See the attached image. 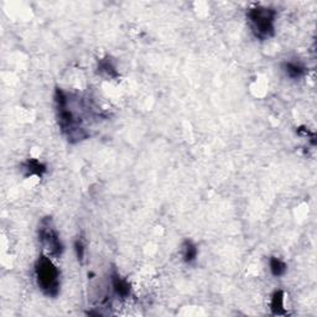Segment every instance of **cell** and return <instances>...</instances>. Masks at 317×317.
Returning a JSON list of instances; mask_svg holds the SVG:
<instances>
[{"instance_id": "6da1fadb", "label": "cell", "mask_w": 317, "mask_h": 317, "mask_svg": "<svg viewBox=\"0 0 317 317\" xmlns=\"http://www.w3.org/2000/svg\"><path fill=\"white\" fill-rule=\"evenodd\" d=\"M55 103L56 110H57L58 125L62 133L67 137V139L71 143L85 140L88 137V133L81 125L82 120L71 109V107L69 105V96L61 88H57L55 91Z\"/></svg>"}, {"instance_id": "7a4b0ae2", "label": "cell", "mask_w": 317, "mask_h": 317, "mask_svg": "<svg viewBox=\"0 0 317 317\" xmlns=\"http://www.w3.org/2000/svg\"><path fill=\"white\" fill-rule=\"evenodd\" d=\"M39 288L45 295L56 297L59 292V272L48 256H40L35 267Z\"/></svg>"}, {"instance_id": "3957f363", "label": "cell", "mask_w": 317, "mask_h": 317, "mask_svg": "<svg viewBox=\"0 0 317 317\" xmlns=\"http://www.w3.org/2000/svg\"><path fill=\"white\" fill-rule=\"evenodd\" d=\"M275 16V10L272 8L257 7L249 10L248 18L250 21L251 30L258 39L267 40L274 35Z\"/></svg>"}, {"instance_id": "277c9868", "label": "cell", "mask_w": 317, "mask_h": 317, "mask_svg": "<svg viewBox=\"0 0 317 317\" xmlns=\"http://www.w3.org/2000/svg\"><path fill=\"white\" fill-rule=\"evenodd\" d=\"M39 240L41 243L43 250L46 251L48 257L52 258H59L64 251L61 239L57 231L55 228V224L51 217H45L41 219L39 226Z\"/></svg>"}, {"instance_id": "5b68a950", "label": "cell", "mask_w": 317, "mask_h": 317, "mask_svg": "<svg viewBox=\"0 0 317 317\" xmlns=\"http://www.w3.org/2000/svg\"><path fill=\"white\" fill-rule=\"evenodd\" d=\"M110 280H112L113 290H114L115 294L119 297H121V299H126L130 295V285L128 284V281L121 279L118 273L115 272L110 276Z\"/></svg>"}, {"instance_id": "8992f818", "label": "cell", "mask_w": 317, "mask_h": 317, "mask_svg": "<svg viewBox=\"0 0 317 317\" xmlns=\"http://www.w3.org/2000/svg\"><path fill=\"white\" fill-rule=\"evenodd\" d=\"M23 170L25 171L26 176H39L41 177L46 172V165L40 162L36 159H29L25 164L23 165Z\"/></svg>"}, {"instance_id": "52a82bcc", "label": "cell", "mask_w": 317, "mask_h": 317, "mask_svg": "<svg viewBox=\"0 0 317 317\" xmlns=\"http://www.w3.org/2000/svg\"><path fill=\"white\" fill-rule=\"evenodd\" d=\"M283 70L286 73V76L292 80H299V78L303 77V75L306 73V69L299 62H284L283 64Z\"/></svg>"}, {"instance_id": "ba28073f", "label": "cell", "mask_w": 317, "mask_h": 317, "mask_svg": "<svg viewBox=\"0 0 317 317\" xmlns=\"http://www.w3.org/2000/svg\"><path fill=\"white\" fill-rule=\"evenodd\" d=\"M270 308L274 315H285L286 313L285 308H284V292L281 290H278L273 294Z\"/></svg>"}, {"instance_id": "9c48e42d", "label": "cell", "mask_w": 317, "mask_h": 317, "mask_svg": "<svg viewBox=\"0 0 317 317\" xmlns=\"http://www.w3.org/2000/svg\"><path fill=\"white\" fill-rule=\"evenodd\" d=\"M197 254H199L197 246L195 245L191 240H185L182 244L183 262L187 263V264H191V263H194L195 260H196Z\"/></svg>"}, {"instance_id": "30bf717a", "label": "cell", "mask_w": 317, "mask_h": 317, "mask_svg": "<svg viewBox=\"0 0 317 317\" xmlns=\"http://www.w3.org/2000/svg\"><path fill=\"white\" fill-rule=\"evenodd\" d=\"M269 267H270V272L272 274L279 278V276H283L288 270V267H286L285 263L281 259L275 258V257H272L269 260Z\"/></svg>"}, {"instance_id": "8fae6325", "label": "cell", "mask_w": 317, "mask_h": 317, "mask_svg": "<svg viewBox=\"0 0 317 317\" xmlns=\"http://www.w3.org/2000/svg\"><path fill=\"white\" fill-rule=\"evenodd\" d=\"M98 70H99V72L104 73V75H107L108 77H110V78L118 77V72H116L115 66L112 64V61H110L109 58L101 59L98 64Z\"/></svg>"}, {"instance_id": "7c38bea8", "label": "cell", "mask_w": 317, "mask_h": 317, "mask_svg": "<svg viewBox=\"0 0 317 317\" xmlns=\"http://www.w3.org/2000/svg\"><path fill=\"white\" fill-rule=\"evenodd\" d=\"M75 251H76V256H77V259L80 262H82L83 258H85V244H83L82 239H77L75 242Z\"/></svg>"}]
</instances>
